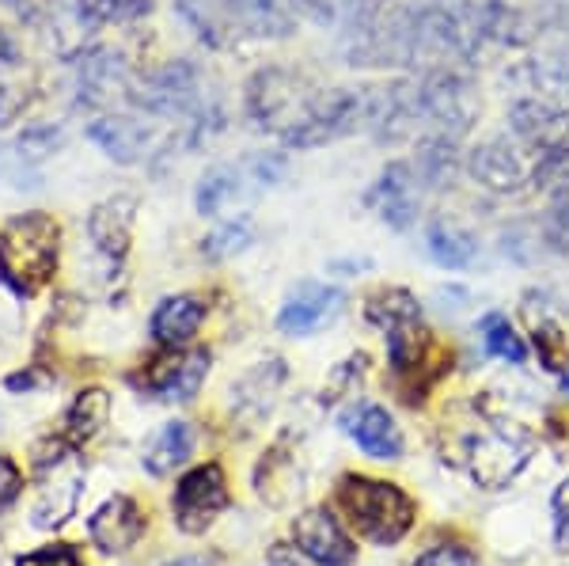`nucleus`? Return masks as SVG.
Returning a JSON list of instances; mask_svg holds the SVG:
<instances>
[{
	"instance_id": "4",
	"label": "nucleus",
	"mask_w": 569,
	"mask_h": 566,
	"mask_svg": "<svg viewBox=\"0 0 569 566\" xmlns=\"http://www.w3.org/2000/svg\"><path fill=\"white\" fill-rule=\"evenodd\" d=\"M84 490V460L72 441H42L34 453V528H61Z\"/></svg>"
},
{
	"instance_id": "17",
	"label": "nucleus",
	"mask_w": 569,
	"mask_h": 566,
	"mask_svg": "<svg viewBox=\"0 0 569 566\" xmlns=\"http://www.w3.org/2000/svg\"><path fill=\"white\" fill-rule=\"evenodd\" d=\"M346 423H350L346 430L353 434V441L361 445L372 460H399V456H402V434H399L395 418L383 407L365 404V407H357Z\"/></svg>"
},
{
	"instance_id": "21",
	"label": "nucleus",
	"mask_w": 569,
	"mask_h": 566,
	"mask_svg": "<svg viewBox=\"0 0 569 566\" xmlns=\"http://www.w3.org/2000/svg\"><path fill=\"white\" fill-rule=\"evenodd\" d=\"M426 248H429V259L445 270H467L479 259V240H475V232H467L463 225L448 221V217H433V221L426 225Z\"/></svg>"
},
{
	"instance_id": "14",
	"label": "nucleus",
	"mask_w": 569,
	"mask_h": 566,
	"mask_svg": "<svg viewBox=\"0 0 569 566\" xmlns=\"http://www.w3.org/2000/svg\"><path fill=\"white\" fill-rule=\"evenodd\" d=\"M133 221H137V198L133 195H114L107 202H99L88 217L91 244L107 255V259H126L133 244Z\"/></svg>"
},
{
	"instance_id": "2",
	"label": "nucleus",
	"mask_w": 569,
	"mask_h": 566,
	"mask_svg": "<svg viewBox=\"0 0 569 566\" xmlns=\"http://www.w3.org/2000/svg\"><path fill=\"white\" fill-rule=\"evenodd\" d=\"M319 91L323 88L311 85L305 72L284 69V66H266L247 80L243 111L251 118L254 130H270L284 141V137L311 115Z\"/></svg>"
},
{
	"instance_id": "9",
	"label": "nucleus",
	"mask_w": 569,
	"mask_h": 566,
	"mask_svg": "<svg viewBox=\"0 0 569 566\" xmlns=\"http://www.w3.org/2000/svg\"><path fill=\"white\" fill-rule=\"evenodd\" d=\"M509 130L525 149L543 157V152L569 141V107L539 96H525L509 107Z\"/></svg>"
},
{
	"instance_id": "3",
	"label": "nucleus",
	"mask_w": 569,
	"mask_h": 566,
	"mask_svg": "<svg viewBox=\"0 0 569 566\" xmlns=\"http://www.w3.org/2000/svg\"><path fill=\"white\" fill-rule=\"evenodd\" d=\"M338 506L357 525V533L369 536L376 544H395L407 536L410 522H415V502L402 495L395 483L346 476L338 483Z\"/></svg>"
},
{
	"instance_id": "32",
	"label": "nucleus",
	"mask_w": 569,
	"mask_h": 566,
	"mask_svg": "<svg viewBox=\"0 0 569 566\" xmlns=\"http://www.w3.org/2000/svg\"><path fill=\"white\" fill-rule=\"evenodd\" d=\"M20 149L31 160H46L53 149H61V130H53V126H34V130H27L20 137Z\"/></svg>"
},
{
	"instance_id": "8",
	"label": "nucleus",
	"mask_w": 569,
	"mask_h": 566,
	"mask_svg": "<svg viewBox=\"0 0 569 566\" xmlns=\"http://www.w3.org/2000/svg\"><path fill=\"white\" fill-rule=\"evenodd\" d=\"M206 377H209V350H182V346H176L163 358L149 361L144 373H137L133 385L152 391L156 399H179V404H187V399L198 396Z\"/></svg>"
},
{
	"instance_id": "7",
	"label": "nucleus",
	"mask_w": 569,
	"mask_h": 566,
	"mask_svg": "<svg viewBox=\"0 0 569 566\" xmlns=\"http://www.w3.org/2000/svg\"><path fill=\"white\" fill-rule=\"evenodd\" d=\"M365 206H369L388 228H395V232H407V228H415L418 214H421V179H418L415 163H410V160H391L369 187Z\"/></svg>"
},
{
	"instance_id": "41",
	"label": "nucleus",
	"mask_w": 569,
	"mask_h": 566,
	"mask_svg": "<svg viewBox=\"0 0 569 566\" xmlns=\"http://www.w3.org/2000/svg\"><path fill=\"white\" fill-rule=\"evenodd\" d=\"M365 267H369V259H350V262H335V270H365Z\"/></svg>"
},
{
	"instance_id": "34",
	"label": "nucleus",
	"mask_w": 569,
	"mask_h": 566,
	"mask_svg": "<svg viewBox=\"0 0 569 566\" xmlns=\"http://www.w3.org/2000/svg\"><path fill=\"white\" fill-rule=\"evenodd\" d=\"M415 566H479L475 563L471 552H463V547H433V552H426Z\"/></svg>"
},
{
	"instance_id": "24",
	"label": "nucleus",
	"mask_w": 569,
	"mask_h": 566,
	"mask_svg": "<svg viewBox=\"0 0 569 566\" xmlns=\"http://www.w3.org/2000/svg\"><path fill=\"white\" fill-rule=\"evenodd\" d=\"M369 324L380 327L383 335L399 331V327L407 324H418L421 319V305L418 297L410 294V289H399V286H388V289H376V294L369 297Z\"/></svg>"
},
{
	"instance_id": "13",
	"label": "nucleus",
	"mask_w": 569,
	"mask_h": 566,
	"mask_svg": "<svg viewBox=\"0 0 569 566\" xmlns=\"http://www.w3.org/2000/svg\"><path fill=\"white\" fill-rule=\"evenodd\" d=\"M342 300H346L342 289L319 286V281H305V286H297V294L284 300V308H281V316H278V327H281L284 335H292V339H300V335H311V331H319L327 319L338 316Z\"/></svg>"
},
{
	"instance_id": "26",
	"label": "nucleus",
	"mask_w": 569,
	"mask_h": 566,
	"mask_svg": "<svg viewBox=\"0 0 569 566\" xmlns=\"http://www.w3.org/2000/svg\"><path fill=\"white\" fill-rule=\"evenodd\" d=\"M69 12L80 31L103 23H133L152 12V0H69Z\"/></svg>"
},
{
	"instance_id": "38",
	"label": "nucleus",
	"mask_w": 569,
	"mask_h": 566,
	"mask_svg": "<svg viewBox=\"0 0 569 566\" xmlns=\"http://www.w3.org/2000/svg\"><path fill=\"white\" fill-rule=\"evenodd\" d=\"M20 115V96H12V88L0 85V126H8Z\"/></svg>"
},
{
	"instance_id": "36",
	"label": "nucleus",
	"mask_w": 569,
	"mask_h": 566,
	"mask_svg": "<svg viewBox=\"0 0 569 566\" xmlns=\"http://www.w3.org/2000/svg\"><path fill=\"white\" fill-rule=\"evenodd\" d=\"M247 168L254 171L259 182H278L284 176V157H254V160H247Z\"/></svg>"
},
{
	"instance_id": "28",
	"label": "nucleus",
	"mask_w": 569,
	"mask_h": 566,
	"mask_svg": "<svg viewBox=\"0 0 569 566\" xmlns=\"http://www.w3.org/2000/svg\"><path fill=\"white\" fill-rule=\"evenodd\" d=\"M528 316H531V342H536L543 369L566 373L569 369V339H566L562 324L550 316H536V312H528Z\"/></svg>"
},
{
	"instance_id": "35",
	"label": "nucleus",
	"mask_w": 569,
	"mask_h": 566,
	"mask_svg": "<svg viewBox=\"0 0 569 566\" xmlns=\"http://www.w3.org/2000/svg\"><path fill=\"white\" fill-rule=\"evenodd\" d=\"M20 487H23L20 468H16L12 460H4V456H0V514H4V509L12 506L16 498H20Z\"/></svg>"
},
{
	"instance_id": "29",
	"label": "nucleus",
	"mask_w": 569,
	"mask_h": 566,
	"mask_svg": "<svg viewBox=\"0 0 569 566\" xmlns=\"http://www.w3.org/2000/svg\"><path fill=\"white\" fill-rule=\"evenodd\" d=\"M482 346L493 354V358L512 361V365H520V361L528 358V350H525V342H520L517 327H512L509 316H501V312H490V316L482 319Z\"/></svg>"
},
{
	"instance_id": "25",
	"label": "nucleus",
	"mask_w": 569,
	"mask_h": 566,
	"mask_svg": "<svg viewBox=\"0 0 569 566\" xmlns=\"http://www.w3.org/2000/svg\"><path fill=\"white\" fill-rule=\"evenodd\" d=\"M240 190H243V171L232 168V163H217V168H209L198 182V195H194L198 214L201 217L224 214V209L240 198Z\"/></svg>"
},
{
	"instance_id": "15",
	"label": "nucleus",
	"mask_w": 569,
	"mask_h": 566,
	"mask_svg": "<svg viewBox=\"0 0 569 566\" xmlns=\"http://www.w3.org/2000/svg\"><path fill=\"white\" fill-rule=\"evenodd\" d=\"M201 324H206V300L194 294H179V297H168L156 305L149 331L160 346L176 350V346H187L194 339Z\"/></svg>"
},
{
	"instance_id": "27",
	"label": "nucleus",
	"mask_w": 569,
	"mask_h": 566,
	"mask_svg": "<svg viewBox=\"0 0 569 566\" xmlns=\"http://www.w3.org/2000/svg\"><path fill=\"white\" fill-rule=\"evenodd\" d=\"M110 418V396L103 388H84L77 399H72L69 415H66V434L72 445H84L91 441L99 430L107 426Z\"/></svg>"
},
{
	"instance_id": "1",
	"label": "nucleus",
	"mask_w": 569,
	"mask_h": 566,
	"mask_svg": "<svg viewBox=\"0 0 569 566\" xmlns=\"http://www.w3.org/2000/svg\"><path fill=\"white\" fill-rule=\"evenodd\" d=\"M61 228L50 214H20L0 228V278L20 297H34L58 270Z\"/></svg>"
},
{
	"instance_id": "39",
	"label": "nucleus",
	"mask_w": 569,
	"mask_h": 566,
	"mask_svg": "<svg viewBox=\"0 0 569 566\" xmlns=\"http://www.w3.org/2000/svg\"><path fill=\"white\" fill-rule=\"evenodd\" d=\"M555 514H558V525H569V479L558 483V490H555Z\"/></svg>"
},
{
	"instance_id": "31",
	"label": "nucleus",
	"mask_w": 569,
	"mask_h": 566,
	"mask_svg": "<svg viewBox=\"0 0 569 566\" xmlns=\"http://www.w3.org/2000/svg\"><path fill=\"white\" fill-rule=\"evenodd\" d=\"M254 244V225L240 217V221H228L224 228H217L213 236H209L206 244H201V251H206V259H232V255L247 251Z\"/></svg>"
},
{
	"instance_id": "43",
	"label": "nucleus",
	"mask_w": 569,
	"mask_h": 566,
	"mask_svg": "<svg viewBox=\"0 0 569 566\" xmlns=\"http://www.w3.org/2000/svg\"><path fill=\"white\" fill-rule=\"evenodd\" d=\"M566 396H569V377H566Z\"/></svg>"
},
{
	"instance_id": "30",
	"label": "nucleus",
	"mask_w": 569,
	"mask_h": 566,
	"mask_svg": "<svg viewBox=\"0 0 569 566\" xmlns=\"http://www.w3.org/2000/svg\"><path fill=\"white\" fill-rule=\"evenodd\" d=\"M0 182L12 190H34L42 182L39 160H31L27 152L16 145H0Z\"/></svg>"
},
{
	"instance_id": "42",
	"label": "nucleus",
	"mask_w": 569,
	"mask_h": 566,
	"mask_svg": "<svg viewBox=\"0 0 569 566\" xmlns=\"http://www.w3.org/2000/svg\"><path fill=\"white\" fill-rule=\"evenodd\" d=\"M163 566H213L206 559H198V555H190V559H176V563H163Z\"/></svg>"
},
{
	"instance_id": "11",
	"label": "nucleus",
	"mask_w": 569,
	"mask_h": 566,
	"mask_svg": "<svg viewBox=\"0 0 569 566\" xmlns=\"http://www.w3.org/2000/svg\"><path fill=\"white\" fill-rule=\"evenodd\" d=\"M224 506H228V487H224V471L217 464L194 468L176 490V522L182 533H206Z\"/></svg>"
},
{
	"instance_id": "37",
	"label": "nucleus",
	"mask_w": 569,
	"mask_h": 566,
	"mask_svg": "<svg viewBox=\"0 0 569 566\" xmlns=\"http://www.w3.org/2000/svg\"><path fill=\"white\" fill-rule=\"evenodd\" d=\"M20 66V42L12 39V31L0 27V69H16Z\"/></svg>"
},
{
	"instance_id": "23",
	"label": "nucleus",
	"mask_w": 569,
	"mask_h": 566,
	"mask_svg": "<svg viewBox=\"0 0 569 566\" xmlns=\"http://www.w3.org/2000/svg\"><path fill=\"white\" fill-rule=\"evenodd\" d=\"M190 453H194V426L168 423L152 437L149 449H144V468H149L152 476H168V471H176Z\"/></svg>"
},
{
	"instance_id": "18",
	"label": "nucleus",
	"mask_w": 569,
	"mask_h": 566,
	"mask_svg": "<svg viewBox=\"0 0 569 566\" xmlns=\"http://www.w3.org/2000/svg\"><path fill=\"white\" fill-rule=\"evenodd\" d=\"M88 137L99 145V149L107 152L110 160H118V163H137V160L144 157V149H149L152 130H149L144 122H137V118L110 115V118H99V122H91Z\"/></svg>"
},
{
	"instance_id": "22",
	"label": "nucleus",
	"mask_w": 569,
	"mask_h": 566,
	"mask_svg": "<svg viewBox=\"0 0 569 566\" xmlns=\"http://www.w3.org/2000/svg\"><path fill=\"white\" fill-rule=\"evenodd\" d=\"M122 88H126V61L114 50H91L80 58V99L84 103H107Z\"/></svg>"
},
{
	"instance_id": "20",
	"label": "nucleus",
	"mask_w": 569,
	"mask_h": 566,
	"mask_svg": "<svg viewBox=\"0 0 569 566\" xmlns=\"http://www.w3.org/2000/svg\"><path fill=\"white\" fill-rule=\"evenodd\" d=\"M460 137H448V133H426L418 141V157H415V171L421 179V187L429 190H445L452 187L456 176H460L463 160H460V149H456Z\"/></svg>"
},
{
	"instance_id": "40",
	"label": "nucleus",
	"mask_w": 569,
	"mask_h": 566,
	"mask_svg": "<svg viewBox=\"0 0 569 566\" xmlns=\"http://www.w3.org/2000/svg\"><path fill=\"white\" fill-rule=\"evenodd\" d=\"M270 566H297V559H292V555L284 552V547H278V552L270 555Z\"/></svg>"
},
{
	"instance_id": "19",
	"label": "nucleus",
	"mask_w": 569,
	"mask_h": 566,
	"mask_svg": "<svg viewBox=\"0 0 569 566\" xmlns=\"http://www.w3.org/2000/svg\"><path fill=\"white\" fill-rule=\"evenodd\" d=\"M179 16L198 31L201 42L209 46H228L240 31H247L240 12L228 0H176Z\"/></svg>"
},
{
	"instance_id": "6",
	"label": "nucleus",
	"mask_w": 569,
	"mask_h": 566,
	"mask_svg": "<svg viewBox=\"0 0 569 566\" xmlns=\"http://www.w3.org/2000/svg\"><path fill=\"white\" fill-rule=\"evenodd\" d=\"M536 453V437L517 423H490L467 441V468L479 487L498 490L525 471Z\"/></svg>"
},
{
	"instance_id": "10",
	"label": "nucleus",
	"mask_w": 569,
	"mask_h": 566,
	"mask_svg": "<svg viewBox=\"0 0 569 566\" xmlns=\"http://www.w3.org/2000/svg\"><path fill=\"white\" fill-rule=\"evenodd\" d=\"M467 171L490 195H517L531 179L525 157H520V149L509 137H486V141L475 145L467 152Z\"/></svg>"
},
{
	"instance_id": "12",
	"label": "nucleus",
	"mask_w": 569,
	"mask_h": 566,
	"mask_svg": "<svg viewBox=\"0 0 569 566\" xmlns=\"http://www.w3.org/2000/svg\"><path fill=\"white\" fill-rule=\"evenodd\" d=\"M292 540H297V547L316 566H350L357 555L350 536L342 533V525H338L327 509H308V514H300L297 525H292Z\"/></svg>"
},
{
	"instance_id": "33",
	"label": "nucleus",
	"mask_w": 569,
	"mask_h": 566,
	"mask_svg": "<svg viewBox=\"0 0 569 566\" xmlns=\"http://www.w3.org/2000/svg\"><path fill=\"white\" fill-rule=\"evenodd\" d=\"M16 566H84V559L77 555V547L69 544H50L42 552H31L23 559H16Z\"/></svg>"
},
{
	"instance_id": "5",
	"label": "nucleus",
	"mask_w": 569,
	"mask_h": 566,
	"mask_svg": "<svg viewBox=\"0 0 569 566\" xmlns=\"http://www.w3.org/2000/svg\"><path fill=\"white\" fill-rule=\"evenodd\" d=\"M418 103L426 122H433L440 133L467 137L482 115V99L475 80L463 69H429L418 80Z\"/></svg>"
},
{
	"instance_id": "16",
	"label": "nucleus",
	"mask_w": 569,
	"mask_h": 566,
	"mask_svg": "<svg viewBox=\"0 0 569 566\" xmlns=\"http://www.w3.org/2000/svg\"><path fill=\"white\" fill-rule=\"evenodd\" d=\"M88 533L103 552H130L144 533V517L130 498H110L96 509Z\"/></svg>"
}]
</instances>
